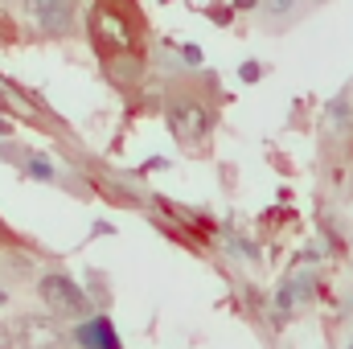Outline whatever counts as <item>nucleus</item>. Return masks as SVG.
<instances>
[{
    "mask_svg": "<svg viewBox=\"0 0 353 349\" xmlns=\"http://www.w3.org/2000/svg\"><path fill=\"white\" fill-rule=\"evenodd\" d=\"M37 292H41V300H46V308H50L54 317L83 321V317L90 312V300L83 296V288H79L70 275H58V271H50V275H41Z\"/></svg>",
    "mask_w": 353,
    "mask_h": 349,
    "instance_id": "f257e3e1",
    "label": "nucleus"
},
{
    "mask_svg": "<svg viewBox=\"0 0 353 349\" xmlns=\"http://www.w3.org/2000/svg\"><path fill=\"white\" fill-rule=\"evenodd\" d=\"M17 341H21V349H70V337L62 333V325L54 317H25Z\"/></svg>",
    "mask_w": 353,
    "mask_h": 349,
    "instance_id": "f03ea898",
    "label": "nucleus"
},
{
    "mask_svg": "<svg viewBox=\"0 0 353 349\" xmlns=\"http://www.w3.org/2000/svg\"><path fill=\"white\" fill-rule=\"evenodd\" d=\"M25 8L46 33H66L74 21V0H25Z\"/></svg>",
    "mask_w": 353,
    "mask_h": 349,
    "instance_id": "7ed1b4c3",
    "label": "nucleus"
},
{
    "mask_svg": "<svg viewBox=\"0 0 353 349\" xmlns=\"http://www.w3.org/2000/svg\"><path fill=\"white\" fill-rule=\"evenodd\" d=\"M173 132L181 136V140H197L201 132H205V107H197V103H181V107H173Z\"/></svg>",
    "mask_w": 353,
    "mask_h": 349,
    "instance_id": "20e7f679",
    "label": "nucleus"
},
{
    "mask_svg": "<svg viewBox=\"0 0 353 349\" xmlns=\"http://www.w3.org/2000/svg\"><path fill=\"white\" fill-rule=\"evenodd\" d=\"M79 341H83V346H99V349H119L115 333H111V325H107L103 317H94V321H87V325H83Z\"/></svg>",
    "mask_w": 353,
    "mask_h": 349,
    "instance_id": "39448f33",
    "label": "nucleus"
},
{
    "mask_svg": "<svg viewBox=\"0 0 353 349\" xmlns=\"http://www.w3.org/2000/svg\"><path fill=\"white\" fill-rule=\"evenodd\" d=\"M308 296H312V279H288V288L279 292V304L288 308V304H300Z\"/></svg>",
    "mask_w": 353,
    "mask_h": 349,
    "instance_id": "423d86ee",
    "label": "nucleus"
},
{
    "mask_svg": "<svg viewBox=\"0 0 353 349\" xmlns=\"http://www.w3.org/2000/svg\"><path fill=\"white\" fill-rule=\"evenodd\" d=\"M103 33H111L115 46H128V29L119 25V17H103Z\"/></svg>",
    "mask_w": 353,
    "mask_h": 349,
    "instance_id": "0eeeda50",
    "label": "nucleus"
},
{
    "mask_svg": "<svg viewBox=\"0 0 353 349\" xmlns=\"http://www.w3.org/2000/svg\"><path fill=\"white\" fill-rule=\"evenodd\" d=\"M329 119H333V128H345V123H350V99H337V103L329 107Z\"/></svg>",
    "mask_w": 353,
    "mask_h": 349,
    "instance_id": "6e6552de",
    "label": "nucleus"
},
{
    "mask_svg": "<svg viewBox=\"0 0 353 349\" xmlns=\"http://www.w3.org/2000/svg\"><path fill=\"white\" fill-rule=\"evenodd\" d=\"M296 8V0H267V12L271 17H283V12H292Z\"/></svg>",
    "mask_w": 353,
    "mask_h": 349,
    "instance_id": "1a4fd4ad",
    "label": "nucleus"
},
{
    "mask_svg": "<svg viewBox=\"0 0 353 349\" xmlns=\"http://www.w3.org/2000/svg\"><path fill=\"white\" fill-rule=\"evenodd\" d=\"M12 346H17V333L8 325H0V349H12Z\"/></svg>",
    "mask_w": 353,
    "mask_h": 349,
    "instance_id": "9d476101",
    "label": "nucleus"
},
{
    "mask_svg": "<svg viewBox=\"0 0 353 349\" xmlns=\"http://www.w3.org/2000/svg\"><path fill=\"white\" fill-rule=\"evenodd\" d=\"M29 173H33V177H50V165H46V161H33V165H29Z\"/></svg>",
    "mask_w": 353,
    "mask_h": 349,
    "instance_id": "9b49d317",
    "label": "nucleus"
},
{
    "mask_svg": "<svg viewBox=\"0 0 353 349\" xmlns=\"http://www.w3.org/2000/svg\"><path fill=\"white\" fill-rule=\"evenodd\" d=\"M0 300H4V296H0Z\"/></svg>",
    "mask_w": 353,
    "mask_h": 349,
    "instance_id": "f8f14e48",
    "label": "nucleus"
}]
</instances>
